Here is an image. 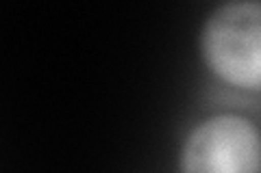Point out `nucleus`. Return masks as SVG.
Segmentation results:
<instances>
[{
    "instance_id": "nucleus-1",
    "label": "nucleus",
    "mask_w": 261,
    "mask_h": 173,
    "mask_svg": "<svg viewBox=\"0 0 261 173\" xmlns=\"http://www.w3.org/2000/svg\"><path fill=\"white\" fill-rule=\"evenodd\" d=\"M207 67L226 85L261 91V3H226L200 30Z\"/></svg>"
},
{
    "instance_id": "nucleus-2",
    "label": "nucleus",
    "mask_w": 261,
    "mask_h": 173,
    "mask_svg": "<svg viewBox=\"0 0 261 173\" xmlns=\"http://www.w3.org/2000/svg\"><path fill=\"white\" fill-rule=\"evenodd\" d=\"M181 173H261V134L250 119L220 113L192 128L181 147Z\"/></svg>"
}]
</instances>
